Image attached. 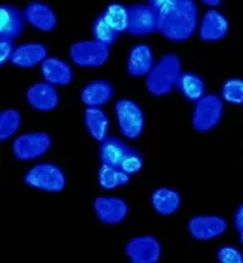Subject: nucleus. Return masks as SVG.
I'll return each mask as SVG.
<instances>
[{
    "instance_id": "3",
    "label": "nucleus",
    "mask_w": 243,
    "mask_h": 263,
    "mask_svg": "<svg viewBox=\"0 0 243 263\" xmlns=\"http://www.w3.org/2000/svg\"><path fill=\"white\" fill-rule=\"evenodd\" d=\"M181 60L176 54H165L159 59L149 74L146 76L145 86L149 94L155 97H162L172 91L181 71Z\"/></svg>"
},
{
    "instance_id": "1",
    "label": "nucleus",
    "mask_w": 243,
    "mask_h": 263,
    "mask_svg": "<svg viewBox=\"0 0 243 263\" xmlns=\"http://www.w3.org/2000/svg\"><path fill=\"white\" fill-rule=\"evenodd\" d=\"M158 12V33L170 42H185L198 27V7L194 0H170Z\"/></svg>"
},
{
    "instance_id": "24",
    "label": "nucleus",
    "mask_w": 243,
    "mask_h": 263,
    "mask_svg": "<svg viewBox=\"0 0 243 263\" xmlns=\"http://www.w3.org/2000/svg\"><path fill=\"white\" fill-rule=\"evenodd\" d=\"M98 185L103 190H116L118 186H125L129 182L131 175L108 164H101L98 168Z\"/></svg>"
},
{
    "instance_id": "4",
    "label": "nucleus",
    "mask_w": 243,
    "mask_h": 263,
    "mask_svg": "<svg viewBox=\"0 0 243 263\" xmlns=\"http://www.w3.org/2000/svg\"><path fill=\"white\" fill-rule=\"evenodd\" d=\"M223 100L215 94H205L196 101L192 111V127L198 133H208L222 120Z\"/></svg>"
},
{
    "instance_id": "23",
    "label": "nucleus",
    "mask_w": 243,
    "mask_h": 263,
    "mask_svg": "<svg viewBox=\"0 0 243 263\" xmlns=\"http://www.w3.org/2000/svg\"><path fill=\"white\" fill-rule=\"evenodd\" d=\"M175 88L189 101H198L205 96V83L201 76L191 73H182L176 81Z\"/></svg>"
},
{
    "instance_id": "21",
    "label": "nucleus",
    "mask_w": 243,
    "mask_h": 263,
    "mask_svg": "<svg viewBox=\"0 0 243 263\" xmlns=\"http://www.w3.org/2000/svg\"><path fill=\"white\" fill-rule=\"evenodd\" d=\"M84 124L88 134L98 142H103L108 137V117L100 107H87L84 111Z\"/></svg>"
},
{
    "instance_id": "34",
    "label": "nucleus",
    "mask_w": 243,
    "mask_h": 263,
    "mask_svg": "<svg viewBox=\"0 0 243 263\" xmlns=\"http://www.w3.org/2000/svg\"><path fill=\"white\" fill-rule=\"evenodd\" d=\"M239 233H240V243L243 245V231H242V232H239Z\"/></svg>"
},
{
    "instance_id": "9",
    "label": "nucleus",
    "mask_w": 243,
    "mask_h": 263,
    "mask_svg": "<svg viewBox=\"0 0 243 263\" xmlns=\"http://www.w3.org/2000/svg\"><path fill=\"white\" fill-rule=\"evenodd\" d=\"M51 147V138L46 133L34 131L17 137L13 141L12 151L18 161H31L43 157Z\"/></svg>"
},
{
    "instance_id": "31",
    "label": "nucleus",
    "mask_w": 243,
    "mask_h": 263,
    "mask_svg": "<svg viewBox=\"0 0 243 263\" xmlns=\"http://www.w3.org/2000/svg\"><path fill=\"white\" fill-rule=\"evenodd\" d=\"M233 225L236 228L237 232H242L243 231V202L239 205V208L236 209L235 212V216H233Z\"/></svg>"
},
{
    "instance_id": "12",
    "label": "nucleus",
    "mask_w": 243,
    "mask_h": 263,
    "mask_svg": "<svg viewBox=\"0 0 243 263\" xmlns=\"http://www.w3.org/2000/svg\"><path fill=\"white\" fill-rule=\"evenodd\" d=\"M92 206L98 220L107 225L121 223L128 214V205L125 201L116 196H98Z\"/></svg>"
},
{
    "instance_id": "19",
    "label": "nucleus",
    "mask_w": 243,
    "mask_h": 263,
    "mask_svg": "<svg viewBox=\"0 0 243 263\" xmlns=\"http://www.w3.org/2000/svg\"><path fill=\"white\" fill-rule=\"evenodd\" d=\"M43 79L53 86H67L73 80V71L67 63L59 57H47L40 64Z\"/></svg>"
},
{
    "instance_id": "20",
    "label": "nucleus",
    "mask_w": 243,
    "mask_h": 263,
    "mask_svg": "<svg viewBox=\"0 0 243 263\" xmlns=\"http://www.w3.org/2000/svg\"><path fill=\"white\" fill-rule=\"evenodd\" d=\"M114 96V87L105 80H94L81 90V101L87 107H101Z\"/></svg>"
},
{
    "instance_id": "29",
    "label": "nucleus",
    "mask_w": 243,
    "mask_h": 263,
    "mask_svg": "<svg viewBox=\"0 0 243 263\" xmlns=\"http://www.w3.org/2000/svg\"><path fill=\"white\" fill-rule=\"evenodd\" d=\"M216 257L220 263H243V253L235 246L219 248Z\"/></svg>"
},
{
    "instance_id": "5",
    "label": "nucleus",
    "mask_w": 243,
    "mask_h": 263,
    "mask_svg": "<svg viewBox=\"0 0 243 263\" xmlns=\"http://www.w3.org/2000/svg\"><path fill=\"white\" fill-rule=\"evenodd\" d=\"M25 184L47 192H61L66 186V175L60 166L49 162L36 164L25 175Z\"/></svg>"
},
{
    "instance_id": "17",
    "label": "nucleus",
    "mask_w": 243,
    "mask_h": 263,
    "mask_svg": "<svg viewBox=\"0 0 243 263\" xmlns=\"http://www.w3.org/2000/svg\"><path fill=\"white\" fill-rule=\"evenodd\" d=\"M47 59V49L42 43H25L14 49L10 59L13 66L20 68H31L42 64Z\"/></svg>"
},
{
    "instance_id": "8",
    "label": "nucleus",
    "mask_w": 243,
    "mask_h": 263,
    "mask_svg": "<svg viewBox=\"0 0 243 263\" xmlns=\"http://www.w3.org/2000/svg\"><path fill=\"white\" fill-rule=\"evenodd\" d=\"M158 31V12L151 5L128 6V26L125 33L133 37L151 36Z\"/></svg>"
},
{
    "instance_id": "14",
    "label": "nucleus",
    "mask_w": 243,
    "mask_h": 263,
    "mask_svg": "<svg viewBox=\"0 0 243 263\" xmlns=\"http://www.w3.org/2000/svg\"><path fill=\"white\" fill-rule=\"evenodd\" d=\"M229 23L225 14L215 9L208 10L199 23V37L202 42H218L228 34Z\"/></svg>"
},
{
    "instance_id": "7",
    "label": "nucleus",
    "mask_w": 243,
    "mask_h": 263,
    "mask_svg": "<svg viewBox=\"0 0 243 263\" xmlns=\"http://www.w3.org/2000/svg\"><path fill=\"white\" fill-rule=\"evenodd\" d=\"M68 53L79 67H101L108 60L109 46L97 40H81L71 44Z\"/></svg>"
},
{
    "instance_id": "28",
    "label": "nucleus",
    "mask_w": 243,
    "mask_h": 263,
    "mask_svg": "<svg viewBox=\"0 0 243 263\" xmlns=\"http://www.w3.org/2000/svg\"><path fill=\"white\" fill-rule=\"evenodd\" d=\"M220 97L225 103L233 105L243 104V80L229 79L226 80L220 90Z\"/></svg>"
},
{
    "instance_id": "30",
    "label": "nucleus",
    "mask_w": 243,
    "mask_h": 263,
    "mask_svg": "<svg viewBox=\"0 0 243 263\" xmlns=\"http://www.w3.org/2000/svg\"><path fill=\"white\" fill-rule=\"evenodd\" d=\"M14 49L16 47L13 46V40L0 39V63H2V66L6 62H10Z\"/></svg>"
},
{
    "instance_id": "10",
    "label": "nucleus",
    "mask_w": 243,
    "mask_h": 263,
    "mask_svg": "<svg viewBox=\"0 0 243 263\" xmlns=\"http://www.w3.org/2000/svg\"><path fill=\"white\" fill-rule=\"evenodd\" d=\"M125 255L134 263H155L161 257V243L149 235L135 236L127 242Z\"/></svg>"
},
{
    "instance_id": "25",
    "label": "nucleus",
    "mask_w": 243,
    "mask_h": 263,
    "mask_svg": "<svg viewBox=\"0 0 243 263\" xmlns=\"http://www.w3.org/2000/svg\"><path fill=\"white\" fill-rule=\"evenodd\" d=\"M120 31H117L113 26L109 25L108 22L105 20V17L101 14H98L94 23H92V36H94V40L97 42H101V43L107 44V46H111L117 42V39L120 37Z\"/></svg>"
},
{
    "instance_id": "33",
    "label": "nucleus",
    "mask_w": 243,
    "mask_h": 263,
    "mask_svg": "<svg viewBox=\"0 0 243 263\" xmlns=\"http://www.w3.org/2000/svg\"><path fill=\"white\" fill-rule=\"evenodd\" d=\"M199 2H202V3H203V5H207V6L216 7L220 5V2H222V0H199Z\"/></svg>"
},
{
    "instance_id": "22",
    "label": "nucleus",
    "mask_w": 243,
    "mask_h": 263,
    "mask_svg": "<svg viewBox=\"0 0 243 263\" xmlns=\"http://www.w3.org/2000/svg\"><path fill=\"white\" fill-rule=\"evenodd\" d=\"M152 208L155 209L159 215H168L175 214L176 211L181 206V196L176 191L171 188H158L152 192L151 196Z\"/></svg>"
},
{
    "instance_id": "18",
    "label": "nucleus",
    "mask_w": 243,
    "mask_h": 263,
    "mask_svg": "<svg viewBox=\"0 0 243 263\" xmlns=\"http://www.w3.org/2000/svg\"><path fill=\"white\" fill-rule=\"evenodd\" d=\"M155 66L154 54L149 46L146 44H135L129 50L127 62V71L133 77H144L148 76L149 71Z\"/></svg>"
},
{
    "instance_id": "27",
    "label": "nucleus",
    "mask_w": 243,
    "mask_h": 263,
    "mask_svg": "<svg viewBox=\"0 0 243 263\" xmlns=\"http://www.w3.org/2000/svg\"><path fill=\"white\" fill-rule=\"evenodd\" d=\"M22 124L20 112L14 108L2 111L0 114V140L6 141L16 134V131Z\"/></svg>"
},
{
    "instance_id": "15",
    "label": "nucleus",
    "mask_w": 243,
    "mask_h": 263,
    "mask_svg": "<svg viewBox=\"0 0 243 263\" xmlns=\"http://www.w3.org/2000/svg\"><path fill=\"white\" fill-rule=\"evenodd\" d=\"M26 100L31 108L37 111H51L59 104V94L50 83H36L27 90Z\"/></svg>"
},
{
    "instance_id": "13",
    "label": "nucleus",
    "mask_w": 243,
    "mask_h": 263,
    "mask_svg": "<svg viewBox=\"0 0 243 263\" xmlns=\"http://www.w3.org/2000/svg\"><path fill=\"white\" fill-rule=\"evenodd\" d=\"M26 22L40 31L54 30L57 16L54 10L43 2H30L23 10Z\"/></svg>"
},
{
    "instance_id": "26",
    "label": "nucleus",
    "mask_w": 243,
    "mask_h": 263,
    "mask_svg": "<svg viewBox=\"0 0 243 263\" xmlns=\"http://www.w3.org/2000/svg\"><path fill=\"white\" fill-rule=\"evenodd\" d=\"M103 16L109 25L113 26L117 31L127 30L128 26V7L121 3H109L103 12Z\"/></svg>"
},
{
    "instance_id": "16",
    "label": "nucleus",
    "mask_w": 243,
    "mask_h": 263,
    "mask_svg": "<svg viewBox=\"0 0 243 263\" xmlns=\"http://www.w3.org/2000/svg\"><path fill=\"white\" fill-rule=\"evenodd\" d=\"M25 14L12 5H2L0 7V39L13 40L25 30Z\"/></svg>"
},
{
    "instance_id": "6",
    "label": "nucleus",
    "mask_w": 243,
    "mask_h": 263,
    "mask_svg": "<svg viewBox=\"0 0 243 263\" xmlns=\"http://www.w3.org/2000/svg\"><path fill=\"white\" fill-rule=\"evenodd\" d=\"M114 108L120 133L128 140H137L145 125L142 108L129 98L118 100Z\"/></svg>"
},
{
    "instance_id": "11",
    "label": "nucleus",
    "mask_w": 243,
    "mask_h": 263,
    "mask_svg": "<svg viewBox=\"0 0 243 263\" xmlns=\"http://www.w3.org/2000/svg\"><path fill=\"white\" fill-rule=\"evenodd\" d=\"M228 222L216 215H198L188 222V231L196 240H211L223 235Z\"/></svg>"
},
{
    "instance_id": "32",
    "label": "nucleus",
    "mask_w": 243,
    "mask_h": 263,
    "mask_svg": "<svg viewBox=\"0 0 243 263\" xmlns=\"http://www.w3.org/2000/svg\"><path fill=\"white\" fill-rule=\"evenodd\" d=\"M170 0H148V5H151L155 10H158L161 7L164 6L165 3H168Z\"/></svg>"
},
{
    "instance_id": "2",
    "label": "nucleus",
    "mask_w": 243,
    "mask_h": 263,
    "mask_svg": "<svg viewBox=\"0 0 243 263\" xmlns=\"http://www.w3.org/2000/svg\"><path fill=\"white\" fill-rule=\"evenodd\" d=\"M98 155L101 164L116 166L129 175L140 172L144 165L142 155L117 137H107L100 145Z\"/></svg>"
}]
</instances>
